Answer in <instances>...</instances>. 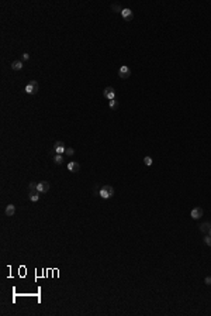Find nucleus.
Here are the masks:
<instances>
[{
  "label": "nucleus",
  "mask_w": 211,
  "mask_h": 316,
  "mask_svg": "<svg viewBox=\"0 0 211 316\" xmlns=\"http://www.w3.org/2000/svg\"><path fill=\"white\" fill-rule=\"evenodd\" d=\"M99 195L103 198V199H108L114 195V188L111 185H104L101 186V189L99 191Z\"/></svg>",
  "instance_id": "obj_1"
},
{
  "label": "nucleus",
  "mask_w": 211,
  "mask_h": 316,
  "mask_svg": "<svg viewBox=\"0 0 211 316\" xmlns=\"http://www.w3.org/2000/svg\"><path fill=\"white\" fill-rule=\"evenodd\" d=\"M38 90H40V85H38L37 81H30L28 85L25 86V92H27L28 95H37Z\"/></svg>",
  "instance_id": "obj_2"
},
{
  "label": "nucleus",
  "mask_w": 211,
  "mask_h": 316,
  "mask_svg": "<svg viewBox=\"0 0 211 316\" xmlns=\"http://www.w3.org/2000/svg\"><path fill=\"white\" fill-rule=\"evenodd\" d=\"M118 76L121 78V79H128V78L131 76V69L127 65H123L118 69Z\"/></svg>",
  "instance_id": "obj_3"
},
{
  "label": "nucleus",
  "mask_w": 211,
  "mask_h": 316,
  "mask_svg": "<svg viewBox=\"0 0 211 316\" xmlns=\"http://www.w3.org/2000/svg\"><path fill=\"white\" fill-rule=\"evenodd\" d=\"M103 96H104L107 100H113V99H116V92H114V87L107 86L104 89V92H103Z\"/></svg>",
  "instance_id": "obj_4"
},
{
  "label": "nucleus",
  "mask_w": 211,
  "mask_h": 316,
  "mask_svg": "<svg viewBox=\"0 0 211 316\" xmlns=\"http://www.w3.org/2000/svg\"><path fill=\"white\" fill-rule=\"evenodd\" d=\"M49 188H51V185H49V182H48V181H42V182H40V184H38V186H37V191H38L40 193H47V192L49 191Z\"/></svg>",
  "instance_id": "obj_5"
},
{
  "label": "nucleus",
  "mask_w": 211,
  "mask_h": 316,
  "mask_svg": "<svg viewBox=\"0 0 211 316\" xmlns=\"http://www.w3.org/2000/svg\"><path fill=\"white\" fill-rule=\"evenodd\" d=\"M53 150H55V153L56 154H65V150H66L65 143L63 141H55L53 143Z\"/></svg>",
  "instance_id": "obj_6"
},
{
  "label": "nucleus",
  "mask_w": 211,
  "mask_h": 316,
  "mask_svg": "<svg viewBox=\"0 0 211 316\" xmlns=\"http://www.w3.org/2000/svg\"><path fill=\"white\" fill-rule=\"evenodd\" d=\"M121 16H123V19H124L125 21H131L132 17H134V13H132V10H129V9H124V10L121 11Z\"/></svg>",
  "instance_id": "obj_7"
},
{
  "label": "nucleus",
  "mask_w": 211,
  "mask_h": 316,
  "mask_svg": "<svg viewBox=\"0 0 211 316\" xmlns=\"http://www.w3.org/2000/svg\"><path fill=\"white\" fill-rule=\"evenodd\" d=\"M71 172H79L80 171V165H79V162H76V161H71V162L68 164V167H66Z\"/></svg>",
  "instance_id": "obj_8"
},
{
  "label": "nucleus",
  "mask_w": 211,
  "mask_h": 316,
  "mask_svg": "<svg viewBox=\"0 0 211 316\" xmlns=\"http://www.w3.org/2000/svg\"><path fill=\"white\" fill-rule=\"evenodd\" d=\"M190 216L193 219H196V220L200 219L201 216H203V209H201V207H194V209L190 212Z\"/></svg>",
  "instance_id": "obj_9"
},
{
  "label": "nucleus",
  "mask_w": 211,
  "mask_h": 316,
  "mask_svg": "<svg viewBox=\"0 0 211 316\" xmlns=\"http://www.w3.org/2000/svg\"><path fill=\"white\" fill-rule=\"evenodd\" d=\"M40 192L38 191H31V192H28V199L31 200V202H38L40 200Z\"/></svg>",
  "instance_id": "obj_10"
},
{
  "label": "nucleus",
  "mask_w": 211,
  "mask_h": 316,
  "mask_svg": "<svg viewBox=\"0 0 211 316\" xmlns=\"http://www.w3.org/2000/svg\"><path fill=\"white\" fill-rule=\"evenodd\" d=\"M6 215L11 218V216H14L16 215V206L13 205V203H9L7 206H6Z\"/></svg>",
  "instance_id": "obj_11"
},
{
  "label": "nucleus",
  "mask_w": 211,
  "mask_h": 316,
  "mask_svg": "<svg viewBox=\"0 0 211 316\" xmlns=\"http://www.w3.org/2000/svg\"><path fill=\"white\" fill-rule=\"evenodd\" d=\"M11 69H13V71H21V69H23V61H21V59L13 61V62H11Z\"/></svg>",
  "instance_id": "obj_12"
},
{
  "label": "nucleus",
  "mask_w": 211,
  "mask_h": 316,
  "mask_svg": "<svg viewBox=\"0 0 211 316\" xmlns=\"http://www.w3.org/2000/svg\"><path fill=\"white\" fill-rule=\"evenodd\" d=\"M53 162L56 164V165H61V164H63V154H53Z\"/></svg>",
  "instance_id": "obj_13"
},
{
  "label": "nucleus",
  "mask_w": 211,
  "mask_h": 316,
  "mask_svg": "<svg viewBox=\"0 0 211 316\" xmlns=\"http://www.w3.org/2000/svg\"><path fill=\"white\" fill-rule=\"evenodd\" d=\"M210 229H211V223H208V222H204V223L200 226V231H201V233H208V231H210Z\"/></svg>",
  "instance_id": "obj_14"
},
{
  "label": "nucleus",
  "mask_w": 211,
  "mask_h": 316,
  "mask_svg": "<svg viewBox=\"0 0 211 316\" xmlns=\"http://www.w3.org/2000/svg\"><path fill=\"white\" fill-rule=\"evenodd\" d=\"M108 107H110L111 110H117V107H118V102H117L116 99L108 100Z\"/></svg>",
  "instance_id": "obj_15"
},
{
  "label": "nucleus",
  "mask_w": 211,
  "mask_h": 316,
  "mask_svg": "<svg viewBox=\"0 0 211 316\" xmlns=\"http://www.w3.org/2000/svg\"><path fill=\"white\" fill-rule=\"evenodd\" d=\"M110 9H111L113 11H116V13H121V11L124 10V9H121V6L117 4V3H113V4L110 6Z\"/></svg>",
  "instance_id": "obj_16"
},
{
  "label": "nucleus",
  "mask_w": 211,
  "mask_h": 316,
  "mask_svg": "<svg viewBox=\"0 0 211 316\" xmlns=\"http://www.w3.org/2000/svg\"><path fill=\"white\" fill-rule=\"evenodd\" d=\"M65 155H68V157H73L75 150L72 148V147H66V150H65Z\"/></svg>",
  "instance_id": "obj_17"
},
{
  "label": "nucleus",
  "mask_w": 211,
  "mask_h": 316,
  "mask_svg": "<svg viewBox=\"0 0 211 316\" xmlns=\"http://www.w3.org/2000/svg\"><path fill=\"white\" fill-rule=\"evenodd\" d=\"M37 186H38V184H35V182H30V184H28V189H30V192H31V191H37Z\"/></svg>",
  "instance_id": "obj_18"
},
{
  "label": "nucleus",
  "mask_w": 211,
  "mask_h": 316,
  "mask_svg": "<svg viewBox=\"0 0 211 316\" xmlns=\"http://www.w3.org/2000/svg\"><path fill=\"white\" fill-rule=\"evenodd\" d=\"M144 164L148 165V167L152 165V158H151V157H145V158H144Z\"/></svg>",
  "instance_id": "obj_19"
},
{
  "label": "nucleus",
  "mask_w": 211,
  "mask_h": 316,
  "mask_svg": "<svg viewBox=\"0 0 211 316\" xmlns=\"http://www.w3.org/2000/svg\"><path fill=\"white\" fill-rule=\"evenodd\" d=\"M204 243H206L208 247H211V236H210V234H208L207 237H204Z\"/></svg>",
  "instance_id": "obj_20"
},
{
  "label": "nucleus",
  "mask_w": 211,
  "mask_h": 316,
  "mask_svg": "<svg viewBox=\"0 0 211 316\" xmlns=\"http://www.w3.org/2000/svg\"><path fill=\"white\" fill-rule=\"evenodd\" d=\"M28 59H30V55L27 54V52H24V54L21 55V61H23V62H24V61H28Z\"/></svg>",
  "instance_id": "obj_21"
},
{
  "label": "nucleus",
  "mask_w": 211,
  "mask_h": 316,
  "mask_svg": "<svg viewBox=\"0 0 211 316\" xmlns=\"http://www.w3.org/2000/svg\"><path fill=\"white\" fill-rule=\"evenodd\" d=\"M204 282L207 284V285H211V277H207V278L204 280Z\"/></svg>",
  "instance_id": "obj_22"
},
{
  "label": "nucleus",
  "mask_w": 211,
  "mask_h": 316,
  "mask_svg": "<svg viewBox=\"0 0 211 316\" xmlns=\"http://www.w3.org/2000/svg\"><path fill=\"white\" fill-rule=\"evenodd\" d=\"M208 234H210V236H211V229H210V231H208Z\"/></svg>",
  "instance_id": "obj_23"
}]
</instances>
